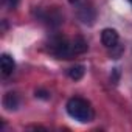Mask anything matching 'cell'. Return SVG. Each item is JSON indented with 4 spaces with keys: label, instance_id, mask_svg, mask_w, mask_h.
Masks as SVG:
<instances>
[{
    "label": "cell",
    "instance_id": "1",
    "mask_svg": "<svg viewBox=\"0 0 132 132\" xmlns=\"http://www.w3.org/2000/svg\"><path fill=\"white\" fill-rule=\"evenodd\" d=\"M65 109H67V113L73 120H76L79 123H89L93 120V109H92L90 103L84 98H79V96L70 98L67 101Z\"/></svg>",
    "mask_w": 132,
    "mask_h": 132
},
{
    "label": "cell",
    "instance_id": "2",
    "mask_svg": "<svg viewBox=\"0 0 132 132\" xmlns=\"http://www.w3.org/2000/svg\"><path fill=\"white\" fill-rule=\"evenodd\" d=\"M50 51L59 59H72V56H75L72 42H69L64 36H56L50 40Z\"/></svg>",
    "mask_w": 132,
    "mask_h": 132
},
{
    "label": "cell",
    "instance_id": "3",
    "mask_svg": "<svg viewBox=\"0 0 132 132\" xmlns=\"http://www.w3.org/2000/svg\"><path fill=\"white\" fill-rule=\"evenodd\" d=\"M78 19L84 23V25H93L95 19H96V11L93 8V5L90 2H82L79 6H78Z\"/></svg>",
    "mask_w": 132,
    "mask_h": 132
},
{
    "label": "cell",
    "instance_id": "4",
    "mask_svg": "<svg viewBox=\"0 0 132 132\" xmlns=\"http://www.w3.org/2000/svg\"><path fill=\"white\" fill-rule=\"evenodd\" d=\"M118 40H120V36L118 33L113 30V28H104L101 31V42L106 48H113L118 45Z\"/></svg>",
    "mask_w": 132,
    "mask_h": 132
},
{
    "label": "cell",
    "instance_id": "5",
    "mask_svg": "<svg viewBox=\"0 0 132 132\" xmlns=\"http://www.w3.org/2000/svg\"><path fill=\"white\" fill-rule=\"evenodd\" d=\"M0 67H2V75L3 76H10L16 69V62L10 54L5 53V54H2V57H0Z\"/></svg>",
    "mask_w": 132,
    "mask_h": 132
},
{
    "label": "cell",
    "instance_id": "6",
    "mask_svg": "<svg viewBox=\"0 0 132 132\" xmlns=\"http://www.w3.org/2000/svg\"><path fill=\"white\" fill-rule=\"evenodd\" d=\"M20 104V100H19V95L14 93V92H8L5 96H3V107L6 110H16Z\"/></svg>",
    "mask_w": 132,
    "mask_h": 132
},
{
    "label": "cell",
    "instance_id": "7",
    "mask_svg": "<svg viewBox=\"0 0 132 132\" xmlns=\"http://www.w3.org/2000/svg\"><path fill=\"white\" fill-rule=\"evenodd\" d=\"M44 19L47 20V23H50V25H53V27H57V25L62 23V14H61L56 8H51L50 11H47L45 16H44Z\"/></svg>",
    "mask_w": 132,
    "mask_h": 132
},
{
    "label": "cell",
    "instance_id": "8",
    "mask_svg": "<svg viewBox=\"0 0 132 132\" xmlns=\"http://www.w3.org/2000/svg\"><path fill=\"white\" fill-rule=\"evenodd\" d=\"M72 48H73V53H75V54H82V53L87 51V42H86L81 36H78V37H75V40L72 42Z\"/></svg>",
    "mask_w": 132,
    "mask_h": 132
},
{
    "label": "cell",
    "instance_id": "9",
    "mask_svg": "<svg viewBox=\"0 0 132 132\" xmlns=\"http://www.w3.org/2000/svg\"><path fill=\"white\" fill-rule=\"evenodd\" d=\"M84 73H86L84 65H73V67H70L69 72H67L69 78H72L73 81H79V79L84 76Z\"/></svg>",
    "mask_w": 132,
    "mask_h": 132
},
{
    "label": "cell",
    "instance_id": "10",
    "mask_svg": "<svg viewBox=\"0 0 132 132\" xmlns=\"http://www.w3.org/2000/svg\"><path fill=\"white\" fill-rule=\"evenodd\" d=\"M36 96H39V98H45V100L50 98V96H48V92H44V90H37V92H36Z\"/></svg>",
    "mask_w": 132,
    "mask_h": 132
},
{
    "label": "cell",
    "instance_id": "11",
    "mask_svg": "<svg viewBox=\"0 0 132 132\" xmlns=\"http://www.w3.org/2000/svg\"><path fill=\"white\" fill-rule=\"evenodd\" d=\"M5 3H6L10 8H16L17 3H19V0H5Z\"/></svg>",
    "mask_w": 132,
    "mask_h": 132
},
{
    "label": "cell",
    "instance_id": "12",
    "mask_svg": "<svg viewBox=\"0 0 132 132\" xmlns=\"http://www.w3.org/2000/svg\"><path fill=\"white\" fill-rule=\"evenodd\" d=\"M69 2H70V3H78L79 0H69Z\"/></svg>",
    "mask_w": 132,
    "mask_h": 132
},
{
    "label": "cell",
    "instance_id": "13",
    "mask_svg": "<svg viewBox=\"0 0 132 132\" xmlns=\"http://www.w3.org/2000/svg\"><path fill=\"white\" fill-rule=\"evenodd\" d=\"M127 2H130V3H132V0H127Z\"/></svg>",
    "mask_w": 132,
    "mask_h": 132
}]
</instances>
